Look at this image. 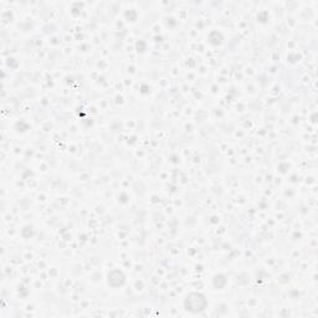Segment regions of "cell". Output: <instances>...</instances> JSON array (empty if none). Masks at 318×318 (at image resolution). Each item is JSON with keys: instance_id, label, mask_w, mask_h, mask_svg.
Here are the masks:
<instances>
[{"instance_id": "1", "label": "cell", "mask_w": 318, "mask_h": 318, "mask_svg": "<svg viewBox=\"0 0 318 318\" xmlns=\"http://www.w3.org/2000/svg\"><path fill=\"white\" fill-rule=\"evenodd\" d=\"M205 306H207V301H205L204 296L199 295V293H191L185 300L186 309L190 312H194V313L203 311L205 308Z\"/></svg>"}]
</instances>
